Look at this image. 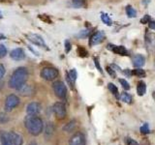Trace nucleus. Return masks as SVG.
I'll return each mask as SVG.
<instances>
[{"mask_svg": "<svg viewBox=\"0 0 155 145\" xmlns=\"http://www.w3.org/2000/svg\"><path fill=\"white\" fill-rule=\"evenodd\" d=\"M28 71L25 67H19L14 71L10 77L8 85L12 89H18L21 85L25 84L28 79Z\"/></svg>", "mask_w": 155, "mask_h": 145, "instance_id": "1", "label": "nucleus"}, {"mask_svg": "<svg viewBox=\"0 0 155 145\" xmlns=\"http://www.w3.org/2000/svg\"><path fill=\"white\" fill-rule=\"evenodd\" d=\"M24 125H25V128L28 130V133L34 135V137H37V135L42 134L44 129L43 120L40 117H38L37 115H27V117L24 120Z\"/></svg>", "mask_w": 155, "mask_h": 145, "instance_id": "2", "label": "nucleus"}, {"mask_svg": "<svg viewBox=\"0 0 155 145\" xmlns=\"http://www.w3.org/2000/svg\"><path fill=\"white\" fill-rule=\"evenodd\" d=\"M58 75H59V72H58V70L55 69V68H52V67L43 68L41 72H40V76H41L42 79H44L47 81L54 80L58 76Z\"/></svg>", "mask_w": 155, "mask_h": 145, "instance_id": "3", "label": "nucleus"}, {"mask_svg": "<svg viewBox=\"0 0 155 145\" xmlns=\"http://www.w3.org/2000/svg\"><path fill=\"white\" fill-rule=\"evenodd\" d=\"M52 89L54 92L55 96L57 98L64 100L67 97V87L65 85L64 82H62L60 80H57L55 82H53L52 84Z\"/></svg>", "mask_w": 155, "mask_h": 145, "instance_id": "4", "label": "nucleus"}, {"mask_svg": "<svg viewBox=\"0 0 155 145\" xmlns=\"http://www.w3.org/2000/svg\"><path fill=\"white\" fill-rule=\"evenodd\" d=\"M19 103H21V101H19V98L17 95L11 94V95L7 96L6 101H5V105H4L5 111H7V112L12 111L14 108H16L19 105Z\"/></svg>", "mask_w": 155, "mask_h": 145, "instance_id": "5", "label": "nucleus"}, {"mask_svg": "<svg viewBox=\"0 0 155 145\" xmlns=\"http://www.w3.org/2000/svg\"><path fill=\"white\" fill-rule=\"evenodd\" d=\"M53 113H54L55 117L59 120H63L67 115L66 105L62 103V102H56L52 106Z\"/></svg>", "mask_w": 155, "mask_h": 145, "instance_id": "6", "label": "nucleus"}, {"mask_svg": "<svg viewBox=\"0 0 155 145\" xmlns=\"http://www.w3.org/2000/svg\"><path fill=\"white\" fill-rule=\"evenodd\" d=\"M85 137L84 134L81 132H77L73 137L70 138L69 145H85Z\"/></svg>", "mask_w": 155, "mask_h": 145, "instance_id": "7", "label": "nucleus"}, {"mask_svg": "<svg viewBox=\"0 0 155 145\" xmlns=\"http://www.w3.org/2000/svg\"><path fill=\"white\" fill-rule=\"evenodd\" d=\"M41 108L42 106L40 104L37 103V102H32V103L28 104L26 106V113L27 115L36 116L41 112Z\"/></svg>", "mask_w": 155, "mask_h": 145, "instance_id": "8", "label": "nucleus"}, {"mask_svg": "<svg viewBox=\"0 0 155 145\" xmlns=\"http://www.w3.org/2000/svg\"><path fill=\"white\" fill-rule=\"evenodd\" d=\"M18 91V93L21 94L23 97H31L35 94V88L30 85V84H23L19 87L18 89H17Z\"/></svg>", "mask_w": 155, "mask_h": 145, "instance_id": "9", "label": "nucleus"}, {"mask_svg": "<svg viewBox=\"0 0 155 145\" xmlns=\"http://www.w3.org/2000/svg\"><path fill=\"white\" fill-rule=\"evenodd\" d=\"M105 39V33L103 31H97L94 34H92V36L89 39V45L95 46L98 44L102 43Z\"/></svg>", "mask_w": 155, "mask_h": 145, "instance_id": "10", "label": "nucleus"}, {"mask_svg": "<svg viewBox=\"0 0 155 145\" xmlns=\"http://www.w3.org/2000/svg\"><path fill=\"white\" fill-rule=\"evenodd\" d=\"M27 38L32 44H34V45L41 47H47V45H46L45 41H44V39L41 36L37 35V34H29Z\"/></svg>", "mask_w": 155, "mask_h": 145, "instance_id": "11", "label": "nucleus"}, {"mask_svg": "<svg viewBox=\"0 0 155 145\" xmlns=\"http://www.w3.org/2000/svg\"><path fill=\"white\" fill-rule=\"evenodd\" d=\"M10 56L13 60H16V61H21V60H23L24 58H25V52L22 50V48H15L11 51L10 53Z\"/></svg>", "mask_w": 155, "mask_h": 145, "instance_id": "12", "label": "nucleus"}, {"mask_svg": "<svg viewBox=\"0 0 155 145\" xmlns=\"http://www.w3.org/2000/svg\"><path fill=\"white\" fill-rule=\"evenodd\" d=\"M108 48L111 51H114V53L118 55H122V56H127L128 54V50H126V47L123 46H114V45H108Z\"/></svg>", "mask_w": 155, "mask_h": 145, "instance_id": "13", "label": "nucleus"}, {"mask_svg": "<svg viewBox=\"0 0 155 145\" xmlns=\"http://www.w3.org/2000/svg\"><path fill=\"white\" fill-rule=\"evenodd\" d=\"M10 134V141L11 145H22L23 144V138L21 134H18L15 132H11Z\"/></svg>", "mask_w": 155, "mask_h": 145, "instance_id": "14", "label": "nucleus"}, {"mask_svg": "<svg viewBox=\"0 0 155 145\" xmlns=\"http://www.w3.org/2000/svg\"><path fill=\"white\" fill-rule=\"evenodd\" d=\"M133 65L137 68H142L145 64V58L142 54H136L132 58Z\"/></svg>", "mask_w": 155, "mask_h": 145, "instance_id": "15", "label": "nucleus"}, {"mask_svg": "<svg viewBox=\"0 0 155 145\" xmlns=\"http://www.w3.org/2000/svg\"><path fill=\"white\" fill-rule=\"evenodd\" d=\"M0 141H1L2 145H11V141H10V134L7 132H2L0 134Z\"/></svg>", "mask_w": 155, "mask_h": 145, "instance_id": "16", "label": "nucleus"}, {"mask_svg": "<svg viewBox=\"0 0 155 145\" xmlns=\"http://www.w3.org/2000/svg\"><path fill=\"white\" fill-rule=\"evenodd\" d=\"M137 93L139 96H143L147 93V84L143 81H140L137 85Z\"/></svg>", "mask_w": 155, "mask_h": 145, "instance_id": "17", "label": "nucleus"}, {"mask_svg": "<svg viewBox=\"0 0 155 145\" xmlns=\"http://www.w3.org/2000/svg\"><path fill=\"white\" fill-rule=\"evenodd\" d=\"M119 99L124 102L126 104H132L133 103V97L131 96L129 93H126V92H123V93H121V95L119 96Z\"/></svg>", "mask_w": 155, "mask_h": 145, "instance_id": "18", "label": "nucleus"}, {"mask_svg": "<svg viewBox=\"0 0 155 145\" xmlns=\"http://www.w3.org/2000/svg\"><path fill=\"white\" fill-rule=\"evenodd\" d=\"M76 127H77V122L75 120H72L63 127V130H64V132H67V133H71L75 130Z\"/></svg>", "mask_w": 155, "mask_h": 145, "instance_id": "19", "label": "nucleus"}, {"mask_svg": "<svg viewBox=\"0 0 155 145\" xmlns=\"http://www.w3.org/2000/svg\"><path fill=\"white\" fill-rule=\"evenodd\" d=\"M101 19L105 24H107V25H109V26H110L111 24H113V21H111V18L109 17V14H107L105 13L101 14Z\"/></svg>", "mask_w": 155, "mask_h": 145, "instance_id": "20", "label": "nucleus"}, {"mask_svg": "<svg viewBox=\"0 0 155 145\" xmlns=\"http://www.w3.org/2000/svg\"><path fill=\"white\" fill-rule=\"evenodd\" d=\"M131 72H132V75H134V76H138V77H145V76H147V74H145L144 70L140 69V68H138V69H135V70L131 71Z\"/></svg>", "mask_w": 155, "mask_h": 145, "instance_id": "21", "label": "nucleus"}, {"mask_svg": "<svg viewBox=\"0 0 155 145\" xmlns=\"http://www.w3.org/2000/svg\"><path fill=\"white\" fill-rule=\"evenodd\" d=\"M108 88L109 90L110 91V93L111 94H114L116 98H119V94H118V89H117V87H116L114 83H109L108 84Z\"/></svg>", "mask_w": 155, "mask_h": 145, "instance_id": "22", "label": "nucleus"}, {"mask_svg": "<svg viewBox=\"0 0 155 145\" xmlns=\"http://www.w3.org/2000/svg\"><path fill=\"white\" fill-rule=\"evenodd\" d=\"M126 14L129 18H136L137 17V12L132 6H127L126 7Z\"/></svg>", "mask_w": 155, "mask_h": 145, "instance_id": "23", "label": "nucleus"}, {"mask_svg": "<svg viewBox=\"0 0 155 145\" xmlns=\"http://www.w3.org/2000/svg\"><path fill=\"white\" fill-rule=\"evenodd\" d=\"M140 132L143 134H147L150 133V129H149V124L148 123H143L142 125V127L140 128Z\"/></svg>", "mask_w": 155, "mask_h": 145, "instance_id": "24", "label": "nucleus"}, {"mask_svg": "<svg viewBox=\"0 0 155 145\" xmlns=\"http://www.w3.org/2000/svg\"><path fill=\"white\" fill-rule=\"evenodd\" d=\"M9 116L5 112H0V125L6 124L9 122Z\"/></svg>", "mask_w": 155, "mask_h": 145, "instance_id": "25", "label": "nucleus"}, {"mask_svg": "<svg viewBox=\"0 0 155 145\" xmlns=\"http://www.w3.org/2000/svg\"><path fill=\"white\" fill-rule=\"evenodd\" d=\"M77 51H78V54H79L81 57H85V56H87V51H86V50H85L84 47H78Z\"/></svg>", "mask_w": 155, "mask_h": 145, "instance_id": "26", "label": "nucleus"}, {"mask_svg": "<svg viewBox=\"0 0 155 145\" xmlns=\"http://www.w3.org/2000/svg\"><path fill=\"white\" fill-rule=\"evenodd\" d=\"M68 74H69V76H70V77H71V79L73 80V81H76L77 80V77H78V72H77V71H76V69H72L70 72H68Z\"/></svg>", "mask_w": 155, "mask_h": 145, "instance_id": "27", "label": "nucleus"}, {"mask_svg": "<svg viewBox=\"0 0 155 145\" xmlns=\"http://www.w3.org/2000/svg\"><path fill=\"white\" fill-rule=\"evenodd\" d=\"M119 82H120V84L122 85L123 87V89L124 90H129L130 89V84L128 83V81L124 79H119Z\"/></svg>", "mask_w": 155, "mask_h": 145, "instance_id": "28", "label": "nucleus"}, {"mask_svg": "<svg viewBox=\"0 0 155 145\" xmlns=\"http://www.w3.org/2000/svg\"><path fill=\"white\" fill-rule=\"evenodd\" d=\"M7 54V48L4 45H0V59L4 58Z\"/></svg>", "mask_w": 155, "mask_h": 145, "instance_id": "29", "label": "nucleus"}, {"mask_svg": "<svg viewBox=\"0 0 155 145\" xmlns=\"http://www.w3.org/2000/svg\"><path fill=\"white\" fill-rule=\"evenodd\" d=\"M73 5L76 8H81L84 5V0H73Z\"/></svg>", "mask_w": 155, "mask_h": 145, "instance_id": "30", "label": "nucleus"}, {"mask_svg": "<svg viewBox=\"0 0 155 145\" xmlns=\"http://www.w3.org/2000/svg\"><path fill=\"white\" fill-rule=\"evenodd\" d=\"M65 76H66V80H67V83H68V85L70 86V88H71V89H73V88H74V84H75V82L71 79L70 76H69V74H68L67 72H66Z\"/></svg>", "mask_w": 155, "mask_h": 145, "instance_id": "31", "label": "nucleus"}, {"mask_svg": "<svg viewBox=\"0 0 155 145\" xmlns=\"http://www.w3.org/2000/svg\"><path fill=\"white\" fill-rule=\"evenodd\" d=\"M126 144L127 145H140L136 140H134L133 138H130V137L126 138Z\"/></svg>", "mask_w": 155, "mask_h": 145, "instance_id": "32", "label": "nucleus"}, {"mask_svg": "<svg viewBox=\"0 0 155 145\" xmlns=\"http://www.w3.org/2000/svg\"><path fill=\"white\" fill-rule=\"evenodd\" d=\"M107 72H108L109 74H110V76L111 77H114H114L116 76L115 71H114V70L111 67H107Z\"/></svg>", "mask_w": 155, "mask_h": 145, "instance_id": "33", "label": "nucleus"}, {"mask_svg": "<svg viewBox=\"0 0 155 145\" xmlns=\"http://www.w3.org/2000/svg\"><path fill=\"white\" fill-rule=\"evenodd\" d=\"M151 19H150V16L149 14H145V16L140 19V22H142L143 24H145V23H148Z\"/></svg>", "mask_w": 155, "mask_h": 145, "instance_id": "34", "label": "nucleus"}, {"mask_svg": "<svg viewBox=\"0 0 155 145\" xmlns=\"http://www.w3.org/2000/svg\"><path fill=\"white\" fill-rule=\"evenodd\" d=\"M94 63H95L96 68H97V69H98V71H99V72H101V74H102V72H103V71H102V68H101L100 63H99V59H98V58H97V57H95V58H94Z\"/></svg>", "mask_w": 155, "mask_h": 145, "instance_id": "35", "label": "nucleus"}, {"mask_svg": "<svg viewBox=\"0 0 155 145\" xmlns=\"http://www.w3.org/2000/svg\"><path fill=\"white\" fill-rule=\"evenodd\" d=\"M71 50V43L70 41H65V52H69Z\"/></svg>", "mask_w": 155, "mask_h": 145, "instance_id": "36", "label": "nucleus"}, {"mask_svg": "<svg viewBox=\"0 0 155 145\" xmlns=\"http://www.w3.org/2000/svg\"><path fill=\"white\" fill-rule=\"evenodd\" d=\"M5 72H6V70H5V67H4L2 64H0V79H1L2 77L4 76Z\"/></svg>", "mask_w": 155, "mask_h": 145, "instance_id": "37", "label": "nucleus"}, {"mask_svg": "<svg viewBox=\"0 0 155 145\" xmlns=\"http://www.w3.org/2000/svg\"><path fill=\"white\" fill-rule=\"evenodd\" d=\"M52 132H53V128H52V126H51L50 124L47 125L46 133H47V134H52Z\"/></svg>", "mask_w": 155, "mask_h": 145, "instance_id": "38", "label": "nucleus"}, {"mask_svg": "<svg viewBox=\"0 0 155 145\" xmlns=\"http://www.w3.org/2000/svg\"><path fill=\"white\" fill-rule=\"evenodd\" d=\"M89 34V31L88 30H84V31H81V33H80V37H82V38H84V37H86L87 35Z\"/></svg>", "mask_w": 155, "mask_h": 145, "instance_id": "39", "label": "nucleus"}, {"mask_svg": "<svg viewBox=\"0 0 155 145\" xmlns=\"http://www.w3.org/2000/svg\"><path fill=\"white\" fill-rule=\"evenodd\" d=\"M148 27L150 29H152V30H155V21H150L148 22Z\"/></svg>", "mask_w": 155, "mask_h": 145, "instance_id": "40", "label": "nucleus"}, {"mask_svg": "<svg viewBox=\"0 0 155 145\" xmlns=\"http://www.w3.org/2000/svg\"><path fill=\"white\" fill-rule=\"evenodd\" d=\"M122 72L125 75V76H132V72H131L129 69H125L124 71H122Z\"/></svg>", "mask_w": 155, "mask_h": 145, "instance_id": "41", "label": "nucleus"}, {"mask_svg": "<svg viewBox=\"0 0 155 145\" xmlns=\"http://www.w3.org/2000/svg\"><path fill=\"white\" fill-rule=\"evenodd\" d=\"M39 18H40L41 19H42V21H46V22H48V23H51V21H50V19H48L47 17H42V16H40V17H39Z\"/></svg>", "mask_w": 155, "mask_h": 145, "instance_id": "42", "label": "nucleus"}, {"mask_svg": "<svg viewBox=\"0 0 155 145\" xmlns=\"http://www.w3.org/2000/svg\"><path fill=\"white\" fill-rule=\"evenodd\" d=\"M29 145H38L35 141H32V142H30V143H29Z\"/></svg>", "mask_w": 155, "mask_h": 145, "instance_id": "43", "label": "nucleus"}, {"mask_svg": "<svg viewBox=\"0 0 155 145\" xmlns=\"http://www.w3.org/2000/svg\"><path fill=\"white\" fill-rule=\"evenodd\" d=\"M3 39H5V36L2 35V34H0V40H3Z\"/></svg>", "mask_w": 155, "mask_h": 145, "instance_id": "44", "label": "nucleus"}, {"mask_svg": "<svg viewBox=\"0 0 155 145\" xmlns=\"http://www.w3.org/2000/svg\"><path fill=\"white\" fill-rule=\"evenodd\" d=\"M2 18V14H1V13H0V18Z\"/></svg>", "mask_w": 155, "mask_h": 145, "instance_id": "45", "label": "nucleus"}]
</instances>
